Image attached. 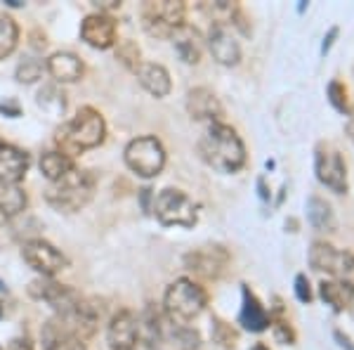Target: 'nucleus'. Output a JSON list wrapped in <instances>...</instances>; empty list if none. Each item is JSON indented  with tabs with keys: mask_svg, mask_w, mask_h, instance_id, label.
<instances>
[{
	"mask_svg": "<svg viewBox=\"0 0 354 350\" xmlns=\"http://www.w3.org/2000/svg\"><path fill=\"white\" fill-rule=\"evenodd\" d=\"M198 154L210 168L220 173H239L245 166V145L236 130L225 121L208 123L198 140Z\"/></svg>",
	"mask_w": 354,
	"mask_h": 350,
	"instance_id": "nucleus-1",
	"label": "nucleus"
},
{
	"mask_svg": "<svg viewBox=\"0 0 354 350\" xmlns=\"http://www.w3.org/2000/svg\"><path fill=\"white\" fill-rule=\"evenodd\" d=\"M106 137V123L104 116L97 112L95 107H81L78 114L68 123L62 125L57 130V152L64 157L73 159L78 154H83L85 149H95L104 142Z\"/></svg>",
	"mask_w": 354,
	"mask_h": 350,
	"instance_id": "nucleus-2",
	"label": "nucleus"
},
{
	"mask_svg": "<svg viewBox=\"0 0 354 350\" xmlns=\"http://www.w3.org/2000/svg\"><path fill=\"white\" fill-rule=\"evenodd\" d=\"M95 194V175L88 170H71L62 180L50 182L45 189V202L62 213H76L85 209Z\"/></svg>",
	"mask_w": 354,
	"mask_h": 350,
	"instance_id": "nucleus-3",
	"label": "nucleus"
},
{
	"mask_svg": "<svg viewBox=\"0 0 354 350\" xmlns=\"http://www.w3.org/2000/svg\"><path fill=\"white\" fill-rule=\"evenodd\" d=\"M208 306V294L189 277H180L165 289L163 308L173 322H192Z\"/></svg>",
	"mask_w": 354,
	"mask_h": 350,
	"instance_id": "nucleus-4",
	"label": "nucleus"
},
{
	"mask_svg": "<svg viewBox=\"0 0 354 350\" xmlns=\"http://www.w3.org/2000/svg\"><path fill=\"white\" fill-rule=\"evenodd\" d=\"M153 213L158 222L168 227H194L198 222V206L182 189L165 187L153 199Z\"/></svg>",
	"mask_w": 354,
	"mask_h": 350,
	"instance_id": "nucleus-5",
	"label": "nucleus"
},
{
	"mask_svg": "<svg viewBox=\"0 0 354 350\" xmlns=\"http://www.w3.org/2000/svg\"><path fill=\"white\" fill-rule=\"evenodd\" d=\"M187 19V5L182 0H149L142 5V24L156 38H173Z\"/></svg>",
	"mask_w": 354,
	"mask_h": 350,
	"instance_id": "nucleus-6",
	"label": "nucleus"
},
{
	"mask_svg": "<svg viewBox=\"0 0 354 350\" xmlns=\"http://www.w3.org/2000/svg\"><path fill=\"white\" fill-rule=\"evenodd\" d=\"M125 166L140 177H156L165 166V147L153 135H140L123 152Z\"/></svg>",
	"mask_w": 354,
	"mask_h": 350,
	"instance_id": "nucleus-7",
	"label": "nucleus"
},
{
	"mask_svg": "<svg viewBox=\"0 0 354 350\" xmlns=\"http://www.w3.org/2000/svg\"><path fill=\"white\" fill-rule=\"evenodd\" d=\"M314 170H317V180L324 187H328L333 194H347V189H350L347 164L338 147H333L330 142L317 145V152H314Z\"/></svg>",
	"mask_w": 354,
	"mask_h": 350,
	"instance_id": "nucleus-8",
	"label": "nucleus"
},
{
	"mask_svg": "<svg viewBox=\"0 0 354 350\" xmlns=\"http://www.w3.org/2000/svg\"><path fill=\"white\" fill-rule=\"evenodd\" d=\"M57 322L64 326V331L71 338L76 341H90L95 336L97 326H100V320H102V308L97 301H90V298H81L71 310L62 315H55Z\"/></svg>",
	"mask_w": 354,
	"mask_h": 350,
	"instance_id": "nucleus-9",
	"label": "nucleus"
},
{
	"mask_svg": "<svg viewBox=\"0 0 354 350\" xmlns=\"http://www.w3.org/2000/svg\"><path fill=\"white\" fill-rule=\"evenodd\" d=\"M310 265L328 277L345 279L347 274L354 272V254L328 242H314L310 246Z\"/></svg>",
	"mask_w": 354,
	"mask_h": 350,
	"instance_id": "nucleus-10",
	"label": "nucleus"
},
{
	"mask_svg": "<svg viewBox=\"0 0 354 350\" xmlns=\"http://www.w3.org/2000/svg\"><path fill=\"white\" fill-rule=\"evenodd\" d=\"M21 258L28 263V268L36 270L41 277L53 279L62 270L68 268V258L57 249L55 244L45 242V239H28L21 246Z\"/></svg>",
	"mask_w": 354,
	"mask_h": 350,
	"instance_id": "nucleus-11",
	"label": "nucleus"
},
{
	"mask_svg": "<svg viewBox=\"0 0 354 350\" xmlns=\"http://www.w3.org/2000/svg\"><path fill=\"white\" fill-rule=\"evenodd\" d=\"M230 263V251L220 244L198 246V249H194L185 256V268L203 279H220L227 272Z\"/></svg>",
	"mask_w": 354,
	"mask_h": 350,
	"instance_id": "nucleus-12",
	"label": "nucleus"
},
{
	"mask_svg": "<svg viewBox=\"0 0 354 350\" xmlns=\"http://www.w3.org/2000/svg\"><path fill=\"white\" fill-rule=\"evenodd\" d=\"M28 294L36 298V301L48 303V306L55 310V315H62V313H66V310H71L83 298L76 289L55 282V279H48V277H41V279H36V282H31Z\"/></svg>",
	"mask_w": 354,
	"mask_h": 350,
	"instance_id": "nucleus-13",
	"label": "nucleus"
},
{
	"mask_svg": "<svg viewBox=\"0 0 354 350\" xmlns=\"http://www.w3.org/2000/svg\"><path fill=\"white\" fill-rule=\"evenodd\" d=\"M118 24L111 15L93 12L81 21V38L95 50H109L116 45Z\"/></svg>",
	"mask_w": 354,
	"mask_h": 350,
	"instance_id": "nucleus-14",
	"label": "nucleus"
},
{
	"mask_svg": "<svg viewBox=\"0 0 354 350\" xmlns=\"http://www.w3.org/2000/svg\"><path fill=\"white\" fill-rule=\"evenodd\" d=\"M106 343L111 350H135L140 343V326H137V315L133 310L123 308L111 317L106 326Z\"/></svg>",
	"mask_w": 354,
	"mask_h": 350,
	"instance_id": "nucleus-15",
	"label": "nucleus"
},
{
	"mask_svg": "<svg viewBox=\"0 0 354 350\" xmlns=\"http://www.w3.org/2000/svg\"><path fill=\"white\" fill-rule=\"evenodd\" d=\"M208 48L222 67H236L241 62V45L227 24H213L208 31Z\"/></svg>",
	"mask_w": 354,
	"mask_h": 350,
	"instance_id": "nucleus-16",
	"label": "nucleus"
},
{
	"mask_svg": "<svg viewBox=\"0 0 354 350\" xmlns=\"http://www.w3.org/2000/svg\"><path fill=\"white\" fill-rule=\"evenodd\" d=\"M187 112L194 121H208V123H220L222 121V105L215 97V93L210 88H192L187 93Z\"/></svg>",
	"mask_w": 354,
	"mask_h": 350,
	"instance_id": "nucleus-17",
	"label": "nucleus"
},
{
	"mask_svg": "<svg viewBox=\"0 0 354 350\" xmlns=\"http://www.w3.org/2000/svg\"><path fill=\"white\" fill-rule=\"evenodd\" d=\"M31 159L24 149L0 142V182L3 185H19L28 173Z\"/></svg>",
	"mask_w": 354,
	"mask_h": 350,
	"instance_id": "nucleus-18",
	"label": "nucleus"
},
{
	"mask_svg": "<svg viewBox=\"0 0 354 350\" xmlns=\"http://www.w3.org/2000/svg\"><path fill=\"white\" fill-rule=\"evenodd\" d=\"M48 73L55 78L57 83H76L78 78H83V62L76 53H68V50H59L53 53L50 60L45 62Z\"/></svg>",
	"mask_w": 354,
	"mask_h": 350,
	"instance_id": "nucleus-19",
	"label": "nucleus"
},
{
	"mask_svg": "<svg viewBox=\"0 0 354 350\" xmlns=\"http://www.w3.org/2000/svg\"><path fill=\"white\" fill-rule=\"evenodd\" d=\"M137 78H140V85L153 97H168L170 90H173V81H170V73L163 64H156V62H142L137 67Z\"/></svg>",
	"mask_w": 354,
	"mask_h": 350,
	"instance_id": "nucleus-20",
	"label": "nucleus"
},
{
	"mask_svg": "<svg viewBox=\"0 0 354 350\" xmlns=\"http://www.w3.org/2000/svg\"><path fill=\"white\" fill-rule=\"evenodd\" d=\"M239 322L243 324V329L253 331V334H260V331L270 329L272 324V315L267 313V308L260 303V298L243 286V306H241V313H239Z\"/></svg>",
	"mask_w": 354,
	"mask_h": 350,
	"instance_id": "nucleus-21",
	"label": "nucleus"
},
{
	"mask_svg": "<svg viewBox=\"0 0 354 350\" xmlns=\"http://www.w3.org/2000/svg\"><path fill=\"white\" fill-rule=\"evenodd\" d=\"M319 296L335 313H345L354 303V284L347 279H324L319 284Z\"/></svg>",
	"mask_w": 354,
	"mask_h": 350,
	"instance_id": "nucleus-22",
	"label": "nucleus"
},
{
	"mask_svg": "<svg viewBox=\"0 0 354 350\" xmlns=\"http://www.w3.org/2000/svg\"><path fill=\"white\" fill-rule=\"evenodd\" d=\"M173 43L182 62H187V64H198V62H201V55H203L201 38H198V33L194 31V28L185 24L173 36Z\"/></svg>",
	"mask_w": 354,
	"mask_h": 350,
	"instance_id": "nucleus-23",
	"label": "nucleus"
},
{
	"mask_svg": "<svg viewBox=\"0 0 354 350\" xmlns=\"http://www.w3.org/2000/svg\"><path fill=\"white\" fill-rule=\"evenodd\" d=\"M43 348L45 350H85V346L76 338H71L64 331V326L57 322V317L50 320L43 326Z\"/></svg>",
	"mask_w": 354,
	"mask_h": 350,
	"instance_id": "nucleus-24",
	"label": "nucleus"
},
{
	"mask_svg": "<svg viewBox=\"0 0 354 350\" xmlns=\"http://www.w3.org/2000/svg\"><path fill=\"white\" fill-rule=\"evenodd\" d=\"M307 220L314 229L319 232H333L335 229V216H333V209L326 199L322 197H310L307 202Z\"/></svg>",
	"mask_w": 354,
	"mask_h": 350,
	"instance_id": "nucleus-25",
	"label": "nucleus"
},
{
	"mask_svg": "<svg viewBox=\"0 0 354 350\" xmlns=\"http://www.w3.org/2000/svg\"><path fill=\"white\" fill-rule=\"evenodd\" d=\"M28 199L26 192L19 185H3L0 182V216L15 218L26 209Z\"/></svg>",
	"mask_w": 354,
	"mask_h": 350,
	"instance_id": "nucleus-26",
	"label": "nucleus"
},
{
	"mask_svg": "<svg viewBox=\"0 0 354 350\" xmlns=\"http://www.w3.org/2000/svg\"><path fill=\"white\" fill-rule=\"evenodd\" d=\"M71 170H76V164H73V159L64 157V154L45 152L41 157V173L48 177L50 182L62 180V177L68 175Z\"/></svg>",
	"mask_w": 354,
	"mask_h": 350,
	"instance_id": "nucleus-27",
	"label": "nucleus"
},
{
	"mask_svg": "<svg viewBox=\"0 0 354 350\" xmlns=\"http://www.w3.org/2000/svg\"><path fill=\"white\" fill-rule=\"evenodd\" d=\"M137 326H140V341H145L151 350L161 346L163 338V326H161V317L153 308H147L142 320L137 317Z\"/></svg>",
	"mask_w": 354,
	"mask_h": 350,
	"instance_id": "nucleus-28",
	"label": "nucleus"
},
{
	"mask_svg": "<svg viewBox=\"0 0 354 350\" xmlns=\"http://www.w3.org/2000/svg\"><path fill=\"white\" fill-rule=\"evenodd\" d=\"M17 43H19V26L12 17L0 15V60L15 53Z\"/></svg>",
	"mask_w": 354,
	"mask_h": 350,
	"instance_id": "nucleus-29",
	"label": "nucleus"
},
{
	"mask_svg": "<svg viewBox=\"0 0 354 350\" xmlns=\"http://www.w3.org/2000/svg\"><path fill=\"white\" fill-rule=\"evenodd\" d=\"M38 105L50 114H64V109H66L64 93L57 90L55 85H45L41 93H38Z\"/></svg>",
	"mask_w": 354,
	"mask_h": 350,
	"instance_id": "nucleus-30",
	"label": "nucleus"
},
{
	"mask_svg": "<svg viewBox=\"0 0 354 350\" xmlns=\"http://www.w3.org/2000/svg\"><path fill=\"white\" fill-rule=\"evenodd\" d=\"M15 76H17V81L24 83V85L36 83L38 78L43 76V62L36 60V57H24V60L17 64Z\"/></svg>",
	"mask_w": 354,
	"mask_h": 350,
	"instance_id": "nucleus-31",
	"label": "nucleus"
},
{
	"mask_svg": "<svg viewBox=\"0 0 354 350\" xmlns=\"http://www.w3.org/2000/svg\"><path fill=\"white\" fill-rule=\"evenodd\" d=\"M116 57L121 60V64H123V67L133 69V71H137V67L142 64V53H140V48H137V43H135V41H130V38H125V41L118 43Z\"/></svg>",
	"mask_w": 354,
	"mask_h": 350,
	"instance_id": "nucleus-32",
	"label": "nucleus"
},
{
	"mask_svg": "<svg viewBox=\"0 0 354 350\" xmlns=\"http://www.w3.org/2000/svg\"><path fill=\"white\" fill-rule=\"evenodd\" d=\"M213 338H215V343H220V346L227 350L236 348V343H239V334L227 322H222L220 317H213Z\"/></svg>",
	"mask_w": 354,
	"mask_h": 350,
	"instance_id": "nucleus-33",
	"label": "nucleus"
},
{
	"mask_svg": "<svg viewBox=\"0 0 354 350\" xmlns=\"http://www.w3.org/2000/svg\"><path fill=\"white\" fill-rule=\"evenodd\" d=\"M326 95H328V102L338 109L340 114H350V100H347V88L345 83L340 81H330L328 88H326Z\"/></svg>",
	"mask_w": 354,
	"mask_h": 350,
	"instance_id": "nucleus-34",
	"label": "nucleus"
},
{
	"mask_svg": "<svg viewBox=\"0 0 354 350\" xmlns=\"http://www.w3.org/2000/svg\"><path fill=\"white\" fill-rule=\"evenodd\" d=\"M272 329H274V334H277V338L279 341H283V343H293V338H295V334H293V329H290V324L286 322L283 317H279V320H272Z\"/></svg>",
	"mask_w": 354,
	"mask_h": 350,
	"instance_id": "nucleus-35",
	"label": "nucleus"
},
{
	"mask_svg": "<svg viewBox=\"0 0 354 350\" xmlns=\"http://www.w3.org/2000/svg\"><path fill=\"white\" fill-rule=\"evenodd\" d=\"M295 296H298L300 303L312 301V286H310V279H307L305 274H298V277H295Z\"/></svg>",
	"mask_w": 354,
	"mask_h": 350,
	"instance_id": "nucleus-36",
	"label": "nucleus"
},
{
	"mask_svg": "<svg viewBox=\"0 0 354 350\" xmlns=\"http://www.w3.org/2000/svg\"><path fill=\"white\" fill-rule=\"evenodd\" d=\"M0 350H33V343L28 341L26 336H17V338H12V341L8 343V346L0 348Z\"/></svg>",
	"mask_w": 354,
	"mask_h": 350,
	"instance_id": "nucleus-37",
	"label": "nucleus"
},
{
	"mask_svg": "<svg viewBox=\"0 0 354 350\" xmlns=\"http://www.w3.org/2000/svg\"><path fill=\"white\" fill-rule=\"evenodd\" d=\"M0 112L5 114V116H10V119H15V116H19V105H17L15 100H5V102H0Z\"/></svg>",
	"mask_w": 354,
	"mask_h": 350,
	"instance_id": "nucleus-38",
	"label": "nucleus"
},
{
	"mask_svg": "<svg viewBox=\"0 0 354 350\" xmlns=\"http://www.w3.org/2000/svg\"><path fill=\"white\" fill-rule=\"evenodd\" d=\"M97 5V10H100L102 15H106L109 10H118L121 8V3L118 0H104V3H95Z\"/></svg>",
	"mask_w": 354,
	"mask_h": 350,
	"instance_id": "nucleus-39",
	"label": "nucleus"
},
{
	"mask_svg": "<svg viewBox=\"0 0 354 350\" xmlns=\"http://www.w3.org/2000/svg\"><path fill=\"white\" fill-rule=\"evenodd\" d=\"M338 31H340V28L338 26H330V31H328V36L326 38H324V53H328V50H330V45H333V41H335V36H338Z\"/></svg>",
	"mask_w": 354,
	"mask_h": 350,
	"instance_id": "nucleus-40",
	"label": "nucleus"
},
{
	"mask_svg": "<svg viewBox=\"0 0 354 350\" xmlns=\"http://www.w3.org/2000/svg\"><path fill=\"white\" fill-rule=\"evenodd\" d=\"M345 133H347V137H350V140L354 142V109H350V114H347Z\"/></svg>",
	"mask_w": 354,
	"mask_h": 350,
	"instance_id": "nucleus-41",
	"label": "nucleus"
},
{
	"mask_svg": "<svg viewBox=\"0 0 354 350\" xmlns=\"http://www.w3.org/2000/svg\"><path fill=\"white\" fill-rule=\"evenodd\" d=\"M5 315H8V313H5V301L0 298V317H5Z\"/></svg>",
	"mask_w": 354,
	"mask_h": 350,
	"instance_id": "nucleus-42",
	"label": "nucleus"
},
{
	"mask_svg": "<svg viewBox=\"0 0 354 350\" xmlns=\"http://www.w3.org/2000/svg\"><path fill=\"white\" fill-rule=\"evenodd\" d=\"M253 350H270V348H267V346H265V343H258V346H255Z\"/></svg>",
	"mask_w": 354,
	"mask_h": 350,
	"instance_id": "nucleus-43",
	"label": "nucleus"
}]
</instances>
